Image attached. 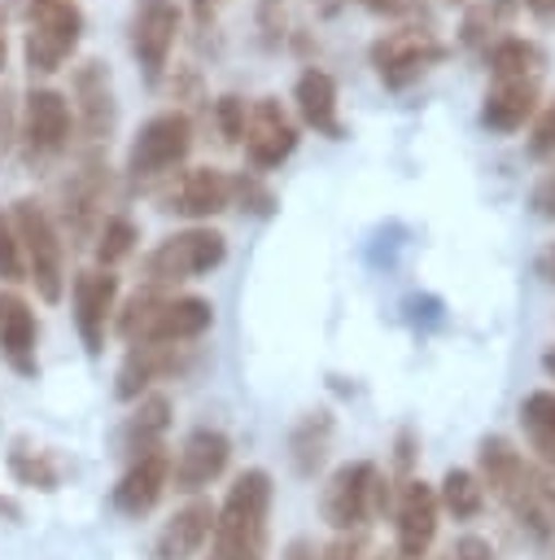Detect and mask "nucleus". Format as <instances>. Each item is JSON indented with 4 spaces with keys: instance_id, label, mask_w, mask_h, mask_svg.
<instances>
[{
    "instance_id": "obj_12",
    "label": "nucleus",
    "mask_w": 555,
    "mask_h": 560,
    "mask_svg": "<svg viewBox=\"0 0 555 560\" xmlns=\"http://www.w3.org/2000/svg\"><path fill=\"white\" fill-rule=\"evenodd\" d=\"M105 201H109V166L105 158L92 149L70 179L61 184V223L74 241H92L96 228L105 223Z\"/></svg>"
},
{
    "instance_id": "obj_10",
    "label": "nucleus",
    "mask_w": 555,
    "mask_h": 560,
    "mask_svg": "<svg viewBox=\"0 0 555 560\" xmlns=\"http://www.w3.org/2000/svg\"><path fill=\"white\" fill-rule=\"evenodd\" d=\"M179 26H184V9L175 0H135L131 4L127 44H131V57H135L144 83H162L166 61L179 39Z\"/></svg>"
},
{
    "instance_id": "obj_1",
    "label": "nucleus",
    "mask_w": 555,
    "mask_h": 560,
    "mask_svg": "<svg viewBox=\"0 0 555 560\" xmlns=\"http://www.w3.org/2000/svg\"><path fill=\"white\" fill-rule=\"evenodd\" d=\"M114 319H118V332L127 346H140V341L192 346L214 324V306H210V298H197V293H162V289L144 284L140 293L127 298V306Z\"/></svg>"
},
{
    "instance_id": "obj_13",
    "label": "nucleus",
    "mask_w": 555,
    "mask_h": 560,
    "mask_svg": "<svg viewBox=\"0 0 555 560\" xmlns=\"http://www.w3.org/2000/svg\"><path fill=\"white\" fill-rule=\"evenodd\" d=\"M297 122L288 118V109L275 101V96H258L249 101V118H245V136H240V149L249 158V166L262 175V171H275L293 158L297 149Z\"/></svg>"
},
{
    "instance_id": "obj_15",
    "label": "nucleus",
    "mask_w": 555,
    "mask_h": 560,
    "mask_svg": "<svg viewBox=\"0 0 555 560\" xmlns=\"http://www.w3.org/2000/svg\"><path fill=\"white\" fill-rule=\"evenodd\" d=\"M74 328H79V341L87 354H101L105 350V332L118 315V276L105 271V267H87L74 276Z\"/></svg>"
},
{
    "instance_id": "obj_11",
    "label": "nucleus",
    "mask_w": 555,
    "mask_h": 560,
    "mask_svg": "<svg viewBox=\"0 0 555 560\" xmlns=\"http://www.w3.org/2000/svg\"><path fill=\"white\" fill-rule=\"evenodd\" d=\"M70 109H74V131L92 149L109 144L118 127V96H114V74L101 57H83L70 70Z\"/></svg>"
},
{
    "instance_id": "obj_41",
    "label": "nucleus",
    "mask_w": 555,
    "mask_h": 560,
    "mask_svg": "<svg viewBox=\"0 0 555 560\" xmlns=\"http://www.w3.org/2000/svg\"><path fill=\"white\" fill-rule=\"evenodd\" d=\"M538 271H542L546 280H555V245H546V249L538 254Z\"/></svg>"
},
{
    "instance_id": "obj_35",
    "label": "nucleus",
    "mask_w": 555,
    "mask_h": 560,
    "mask_svg": "<svg viewBox=\"0 0 555 560\" xmlns=\"http://www.w3.org/2000/svg\"><path fill=\"white\" fill-rule=\"evenodd\" d=\"M17 114H22V105H17L13 88L0 83V162L17 149Z\"/></svg>"
},
{
    "instance_id": "obj_3",
    "label": "nucleus",
    "mask_w": 555,
    "mask_h": 560,
    "mask_svg": "<svg viewBox=\"0 0 555 560\" xmlns=\"http://www.w3.org/2000/svg\"><path fill=\"white\" fill-rule=\"evenodd\" d=\"M9 219H13L17 245H22L26 280L35 284V293L44 302H61V293H66V241H61L52 210L35 197H17Z\"/></svg>"
},
{
    "instance_id": "obj_22",
    "label": "nucleus",
    "mask_w": 555,
    "mask_h": 560,
    "mask_svg": "<svg viewBox=\"0 0 555 560\" xmlns=\"http://www.w3.org/2000/svg\"><path fill=\"white\" fill-rule=\"evenodd\" d=\"M214 503L210 499H192V503H184L162 529H157V538H153V560H192V556H201V547L210 542V534H214Z\"/></svg>"
},
{
    "instance_id": "obj_28",
    "label": "nucleus",
    "mask_w": 555,
    "mask_h": 560,
    "mask_svg": "<svg viewBox=\"0 0 555 560\" xmlns=\"http://www.w3.org/2000/svg\"><path fill=\"white\" fill-rule=\"evenodd\" d=\"M437 503H441L454 521H476L481 508H485V486H481L476 472L450 468V472L441 477V486H437Z\"/></svg>"
},
{
    "instance_id": "obj_19",
    "label": "nucleus",
    "mask_w": 555,
    "mask_h": 560,
    "mask_svg": "<svg viewBox=\"0 0 555 560\" xmlns=\"http://www.w3.org/2000/svg\"><path fill=\"white\" fill-rule=\"evenodd\" d=\"M0 359L17 376L39 372V319L22 293H0Z\"/></svg>"
},
{
    "instance_id": "obj_33",
    "label": "nucleus",
    "mask_w": 555,
    "mask_h": 560,
    "mask_svg": "<svg viewBox=\"0 0 555 560\" xmlns=\"http://www.w3.org/2000/svg\"><path fill=\"white\" fill-rule=\"evenodd\" d=\"M0 280L17 284L26 280V267H22V245H17V232H13V219L0 210Z\"/></svg>"
},
{
    "instance_id": "obj_38",
    "label": "nucleus",
    "mask_w": 555,
    "mask_h": 560,
    "mask_svg": "<svg viewBox=\"0 0 555 560\" xmlns=\"http://www.w3.org/2000/svg\"><path fill=\"white\" fill-rule=\"evenodd\" d=\"M363 556V538H354V534H341V538H332L315 560H358Z\"/></svg>"
},
{
    "instance_id": "obj_34",
    "label": "nucleus",
    "mask_w": 555,
    "mask_h": 560,
    "mask_svg": "<svg viewBox=\"0 0 555 560\" xmlns=\"http://www.w3.org/2000/svg\"><path fill=\"white\" fill-rule=\"evenodd\" d=\"M529 153H533V158H551V153H555V96H551L546 105H538V114H533Z\"/></svg>"
},
{
    "instance_id": "obj_31",
    "label": "nucleus",
    "mask_w": 555,
    "mask_h": 560,
    "mask_svg": "<svg viewBox=\"0 0 555 560\" xmlns=\"http://www.w3.org/2000/svg\"><path fill=\"white\" fill-rule=\"evenodd\" d=\"M232 201H240V210H249V214H258V219H267V214L275 210V192L267 188V179H262L258 171L232 175Z\"/></svg>"
},
{
    "instance_id": "obj_29",
    "label": "nucleus",
    "mask_w": 555,
    "mask_h": 560,
    "mask_svg": "<svg viewBox=\"0 0 555 560\" xmlns=\"http://www.w3.org/2000/svg\"><path fill=\"white\" fill-rule=\"evenodd\" d=\"M135 241H140V228H135L127 214H105V223H101L96 236H92V258H96V267L114 271L122 258H131Z\"/></svg>"
},
{
    "instance_id": "obj_20",
    "label": "nucleus",
    "mask_w": 555,
    "mask_h": 560,
    "mask_svg": "<svg viewBox=\"0 0 555 560\" xmlns=\"http://www.w3.org/2000/svg\"><path fill=\"white\" fill-rule=\"evenodd\" d=\"M166 486H170V455L166 451H149V455H135L127 464V472L118 477L109 499H114V508L122 516H144V512L157 508Z\"/></svg>"
},
{
    "instance_id": "obj_16",
    "label": "nucleus",
    "mask_w": 555,
    "mask_h": 560,
    "mask_svg": "<svg viewBox=\"0 0 555 560\" xmlns=\"http://www.w3.org/2000/svg\"><path fill=\"white\" fill-rule=\"evenodd\" d=\"M227 459H232L227 433L201 424V429H192V433L179 442V451L170 455V481H175V490L197 494V490H205L210 481H219V477L227 472Z\"/></svg>"
},
{
    "instance_id": "obj_43",
    "label": "nucleus",
    "mask_w": 555,
    "mask_h": 560,
    "mask_svg": "<svg viewBox=\"0 0 555 560\" xmlns=\"http://www.w3.org/2000/svg\"><path fill=\"white\" fill-rule=\"evenodd\" d=\"M219 4H223V0H188V9H192L197 18H210V13L219 9Z\"/></svg>"
},
{
    "instance_id": "obj_44",
    "label": "nucleus",
    "mask_w": 555,
    "mask_h": 560,
    "mask_svg": "<svg viewBox=\"0 0 555 560\" xmlns=\"http://www.w3.org/2000/svg\"><path fill=\"white\" fill-rule=\"evenodd\" d=\"M398 464H402V468L411 464V433H402V438H398Z\"/></svg>"
},
{
    "instance_id": "obj_37",
    "label": "nucleus",
    "mask_w": 555,
    "mask_h": 560,
    "mask_svg": "<svg viewBox=\"0 0 555 560\" xmlns=\"http://www.w3.org/2000/svg\"><path fill=\"white\" fill-rule=\"evenodd\" d=\"M450 560H494V547H489V538H481V534H463V538L454 542Z\"/></svg>"
},
{
    "instance_id": "obj_30",
    "label": "nucleus",
    "mask_w": 555,
    "mask_h": 560,
    "mask_svg": "<svg viewBox=\"0 0 555 560\" xmlns=\"http://www.w3.org/2000/svg\"><path fill=\"white\" fill-rule=\"evenodd\" d=\"M9 472H13L22 486H35V490H57V481H61L57 459H52L48 451L22 442V438H17L13 451H9Z\"/></svg>"
},
{
    "instance_id": "obj_5",
    "label": "nucleus",
    "mask_w": 555,
    "mask_h": 560,
    "mask_svg": "<svg viewBox=\"0 0 555 560\" xmlns=\"http://www.w3.org/2000/svg\"><path fill=\"white\" fill-rule=\"evenodd\" d=\"M74 140V109L70 96L57 88H31L22 96V114H17V149L26 158V166H48L57 162Z\"/></svg>"
},
{
    "instance_id": "obj_18",
    "label": "nucleus",
    "mask_w": 555,
    "mask_h": 560,
    "mask_svg": "<svg viewBox=\"0 0 555 560\" xmlns=\"http://www.w3.org/2000/svg\"><path fill=\"white\" fill-rule=\"evenodd\" d=\"M437 516H441V503H437V490L428 481H406L402 494H398V521H393V534H398V556L402 560H420L433 538H437Z\"/></svg>"
},
{
    "instance_id": "obj_40",
    "label": "nucleus",
    "mask_w": 555,
    "mask_h": 560,
    "mask_svg": "<svg viewBox=\"0 0 555 560\" xmlns=\"http://www.w3.org/2000/svg\"><path fill=\"white\" fill-rule=\"evenodd\" d=\"M280 560H315V547H310V538H293L288 547H284V556Z\"/></svg>"
},
{
    "instance_id": "obj_27",
    "label": "nucleus",
    "mask_w": 555,
    "mask_h": 560,
    "mask_svg": "<svg viewBox=\"0 0 555 560\" xmlns=\"http://www.w3.org/2000/svg\"><path fill=\"white\" fill-rule=\"evenodd\" d=\"M520 429L542 464L555 468V389H533L520 402Z\"/></svg>"
},
{
    "instance_id": "obj_24",
    "label": "nucleus",
    "mask_w": 555,
    "mask_h": 560,
    "mask_svg": "<svg viewBox=\"0 0 555 560\" xmlns=\"http://www.w3.org/2000/svg\"><path fill=\"white\" fill-rule=\"evenodd\" d=\"M332 433H336V420L328 407H315V411H302L297 424L288 429V464L297 477H315L332 451Z\"/></svg>"
},
{
    "instance_id": "obj_26",
    "label": "nucleus",
    "mask_w": 555,
    "mask_h": 560,
    "mask_svg": "<svg viewBox=\"0 0 555 560\" xmlns=\"http://www.w3.org/2000/svg\"><path fill=\"white\" fill-rule=\"evenodd\" d=\"M485 70H489V79H538L542 48L524 35H498L485 48Z\"/></svg>"
},
{
    "instance_id": "obj_9",
    "label": "nucleus",
    "mask_w": 555,
    "mask_h": 560,
    "mask_svg": "<svg viewBox=\"0 0 555 560\" xmlns=\"http://www.w3.org/2000/svg\"><path fill=\"white\" fill-rule=\"evenodd\" d=\"M83 39V9L74 0H57L44 9H31V26L22 39V61L31 74H57Z\"/></svg>"
},
{
    "instance_id": "obj_23",
    "label": "nucleus",
    "mask_w": 555,
    "mask_h": 560,
    "mask_svg": "<svg viewBox=\"0 0 555 560\" xmlns=\"http://www.w3.org/2000/svg\"><path fill=\"white\" fill-rule=\"evenodd\" d=\"M538 96H542L538 92V79H494L489 92H485V101H481V122L489 131L511 136L524 122H533V114L542 105Z\"/></svg>"
},
{
    "instance_id": "obj_14",
    "label": "nucleus",
    "mask_w": 555,
    "mask_h": 560,
    "mask_svg": "<svg viewBox=\"0 0 555 560\" xmlns=\"http://www.w3.org/2000/svg\"><path fill=\"white\" fill-rule=\"evenodd\" d=\"M157 201H162V210H170L179 219H192V223L214 219L232 206V175L219 171V166H188L162 188Z\"/></svg>"
},
{
    "instance_id": "obj_39",
    "label": "nucleus",
    "mask_w": 555,
    "mask_h": 560,
    "mask_svg": "<svg viewBox=\"0 0 555 560\" xmlns=\"http://www.w3.org/2000/svg\"><path fill=\"white\" fill-rule=\"evenodd\" d=\"M533 210L555 219V171H546L538 184H533Z\"/></svg>"
},
{
    "instance_id": "obj_4",
    "label": "nucleus",
    "mask_w": 555,
    "mask_h": 560,
    "mask_svg": "<svg viewBox=\"0 0 555 560\" xmlns=\"http://www.w3.org/2000/svg\"><path fill=\"white\" fill-rule=\"evenodd\" d=\"M446 57H450V44H446L437 31L420 26V22H402V26L385 31V35H376V39H371V52H367L371 70H376L380 83L393 88V92L411 88L415 79H424V74H428L433 66H441Z\"/></svg>"
},
{
    "instance_id": "obj_36",
    "label": "nucleus",
    "mask_w": 555,
    "mask_h": 560,
    "mask_svg": "<svg viewBox=\"0 0 555 560\" xmlns=\"http://www.w3.org/2000/svg\"><path fill=\"white\" fill-rule=\"evenodd\" d=\"M367 13L376 18H389V22H420L424 18V0H358Z\"/></svg>"
},
{
    "instance_id": "obj_6",
    "label": "nucleus",
    "mask_w": 555,
    "mask_h": 560,
    "mask_svg": "<svg viewBox=\"0 0 555 560\" xmlns=\"http://www.w3.org/2000/svg\"><path fill=\"white\" fill-rule=\"evenodd\" d=\"M188 153H192V118L184 109H162L149 122H140V131L131 136L122 171L131 184H149L184 166Z\"/></svg>"
},
{
    "instance_id": "obj_48",
    "label": "nucleus",
    "mask_w": 555,
    "mask_h": 560,
    "mask_svg": "<svg viewBox=\"0 0 555 560\" xmlns=\"http://www.w3.org/2000/svg\"><path fill=\"white\" fill-rule=\"evenodd\" d=\"M468 4H472V0H468Z\"/></svg>"
},
{
    "instance_id": "obj_17",
    "label": "nucleus",
    "mask_w": 555,
    "mask_h": 560,
    "mask_svg": "<svg viewBox=\"0 0 555 560\" xmlns=\"http://www.w3.org/2000/svg\"><path fill=\"white\" fill-rule=\"evenodd\" d=\"M192 363V346H157V341H140V346H127V359L114 376V394L122 402H135L144 398L157 381L166 376H179L184 368Z\"/></svg>"
},
{
    "instance_id": "obj_32",
    "label": "nucleus",
    "mask_w": 555,
    "mask_h": 560,
    "mask_svg": "<svg viewBox=\"0 0 555 560\" xmlns=\"http://www.w3.org/2000/svg\"><path fill=\"white\" fill-rule=\"evenodd\" d=\"M210 114H214V127H219L223 144H240V136H245V118H249V101L236 96V92H223V96L210 105Z\"/></svg>"
},
{
    "instance_id": "obj_8",
    "label": "nucleus",
    "mask_w": 555,
    "mask_h": 560,
    "mask_svg": "<svg viewBox=\"0 0 555 560\" xmlns=\"http://www.w3.org/2000/svg\"><path fill=\"white\" fill-rule=\"evenodd\" d=\"M389 503V481L385 472L371 464V459H354V464H341L328 486H323V521L332 529H358L371 512H380Z\"/></svg>"
},
{
    "instance_id": "obj_42",
    "label": "nucleus",
    "mask_w": 555,
    "mask_h": 560,
    "mask_svg": "<svg viewBox=\"0 0 555 560\" xmlns=\"http://www.w3.org/2000/svg\"><path fill=\"white\" fill-rule=\"evenodd\" d=\"M524 9L538 18H555V0H524Z\"/></svg>"
},
{
    "instance_id": "obj_7",
    "label": "nucleus",
    "mask_w": 555,
    "mask_h": 560,
    "mask_svg": "<svg viewBox=\"0 0 555 560\" xmlns=\"http://www.w3.org/2000/svg\"><path fill=\"white\" fill-rule=\"evenodd\" d=\"M223 258H227L223 232L192 223V228H184V232L162 236V241L144 254V284L166 289V284H179V280H197V276L214 271Z\"/></svg>"
},
{
    "instance_id": "obj_45",
    "label": "nucleus",
    "mask_w": 555,
    "mask_h": 560,
    "mask_svg": "<svg viewBox=\"0 0 555 560\" xmlns=\"http://www.w3.org/2000/svg\"><path fill=\"white\" fill-rule=\"evenodd\" d=\"M4 9H0V70H4V57H9V31H4Z\"/></svg>"
},
{
    "instance_id": "obj_25",
    "label": "nucleus",
    "mask_w": 555,
    "mask_h": 560,
    "mask_svg": "<svg viewBox=\"0 0 555 560\" xmlns=\"http://www.w3.org/2000/svg\"><path fill=\"white\" fill-rule=\"evenodd\" d=\"M166 429H170V398L166 394H144V398H135V411L122 424V451L131 459L149 455V451H162Z\"/></svg>"
},
{
    "instance_id": "obj_21",
    "label": "nucleus",
    "mask_w": 555,
    "mask_h": 560,
    "mask_svg": "<svg viewBox=\"0 0 555 560\" xmlns=\"http://www.w3.org/2000/svg\"><path fill=\"white\" fill-rule=\"evenodd\" d=\"M293 109L302 118V127L328 136V140H341V96H336V79L319 66H306L297 79H293Z\"/></svg>"
},
{
    "instance_id": "obj_2",
    "label": "nucleus",
    "mask_w": 555,
    "mask_h": 560,
    "mask_svg": "<svg viewBox=\"0 0 555 560\" xmlns=\"http://www.w3.org/2000/svg\"><path fill=\"white\" fill-rule=\"evenodd\" d=\"M271 472L245 468L223 508L214 512L210 556L205 560H267V516H271Z\"/></svg>"
},
{
    "instance_id": "obj_47",
    "label": "nucleus",
    "mask_w": 555,
    "mask_h": 560,
    "mask_svg": "<svg viewBox=\"0 0 555 560\" xmlns=\"http://www.w3.org/2000/svg\"><path fill=\"white\" fill-rule=\"evenodd\" d=\"M31 9H44V4H57V0H26Z\"/></svg>"
},
{
    "instance_id": "obj_46",
    "label": "nucleus",
    "mask_w": 555,
    "mask_h": 560,
    "mask_svg": "<svg viewBox=\"0 0 555 560\" xmlns=\"http://www.w3.org/2000/svg\"><path fill=\"white\" fill-rule=\"evenodd\" d=\"M542 368H546V376H551V381H555V346H551V350H546V354H542Z\"/></svg>"
}]
</instances>
